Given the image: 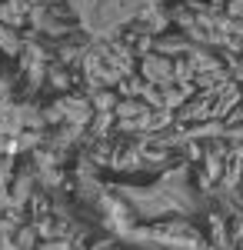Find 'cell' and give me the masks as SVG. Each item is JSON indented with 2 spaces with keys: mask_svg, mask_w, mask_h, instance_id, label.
<instances>
[{
  "mask_svg": "<svg viewBox=\"0 0 243 250\" xmlns=\"http://www.w3.org/2000/svg\"><path fill=\"white\" fill-rule=\"evenodd\" d=\"M143 87H147V80L140 77V74H130V77H123L117 83V94L123 97V100H140L143 97Z\"/></svg>",
  "mask_w": 243,
  "mask_h": 250,
  "instance_id": "cell-3",
  "label": "cell"
},
{
  "mask_svg": "<svg viewBox=\"0 0 243 250\" xmlns=\"http://www.w3.org/2000/svg\"><path fill=\"white\" fill-rule=\"evenodd\" d=\"M37 237H40V233L34 230V227H17V233H14V244H17V250H34Z\"/></svg>",
  "mask_w": 243,
  "mask_h": 250,
  "instance_id": "cell-6",
  "label": "cell"
},
{
  "mask_svg": "<svg viewBox=\"0 0 243 250\" xmlns=\"http://www.w3.org/2000/svg\"><path fill=\"white\" fill-rule=\"evenodd\" d=\"M140 77L147 80L150 87H170L173 83V60L153 50L147 57H140Z\"/></svg>",
  "mask_w": 243,
  "mask_h": 250,
  "instance_id": "cell-1",
  "label": "cell"
},
{
  "mask_svg": "<svg viewBox=\"0 0 243 250\" xmlns=\"http://www.w3.org/2000/svg\"><path fill=\"white\" fill-rule=\"evenodd\" d=\"M30 20V3L27 0H3L0 3V23L10 30H23Z\"/></svg>",
  "mask_w": 243,
  "mask_h": 250,
  "instance_id": "cell-2",
  "label": "cell"
},
{
  "mask_svg": "<svg viewBox=\"0 0 243 250\" xmlns=\"http://www.w3.org/2000/svg\"><path fill=\"white\" fill-rule=\"evenodd\" d=\"M113 124H117V117H113V114H94L87 127H90V134H94V137H100V140H103V137L110 134Z\"/></svg>",
  "mask_w": 243,
  "mask_h": 250,
  "instance_id": "cell-5",
  "label": "cell"
},
{
  "mask_svg": "<svg viewBox=\"0 0 243 250\" xmlns=\"http://www.w3.org/2000/svg\"><path fill=\"white\" fill-rule=\"evenodd\" d=\"M0 50L7 57H20V50H23V37H17V30L3 27V23H0Z\"/></svg>",
  "mask_w": 243,
  "mask_h": 250,
  "instance_id": "cell-4",
  "label": "cell"
}]
</instances>
